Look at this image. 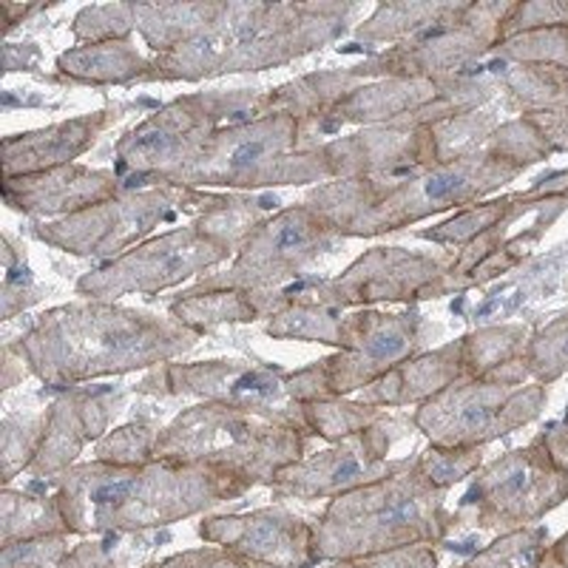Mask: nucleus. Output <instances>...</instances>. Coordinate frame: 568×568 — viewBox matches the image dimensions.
Here are the masks:
<instances>
[{
  "label": "nucleus",
  "instance_id": "23",
  "mask_svg": "<svg viewBox=\"0 0 568 568\" xmlns=\"http://www.w3.org/2000/svg\"><path fill=\"white\" fill-rule=\"evenodd\" d=\"M222 3H134V27L154 54L174 52L200 38L213 20L220 18Z\"/></svg>",
  "mask_w": 568,
  "mask_h": 568
},
{
  "label": "nucleus",
  "instance_id": "15",
  "mask_svg": "<svg viewBox=\"0 0 568 568\" xmlns=\"http://www.w3.org/2000/svg\"><path fill=\"white\" fill-rule=\"evenodd\" d=\"M504 9V7H500ZM497 7H464L453 3L449 12L424 29L415 38L393 45L387 52L373 54L364 63L353 65L364 80L407 78V80H449L455 71L464 69L489 43L486 23H497L489 14L500 12Z\"/></svg>",
  "mask_w": 568,
  "mask_h": 568
},
{
  "label": "nucleus",
  "instance_id": "2",
  "mask_svg": "<svg viewBox=\"0 0 568 568\" xmlns=\"http://www.w3.org/2000/svg\"><path fill=\"white\" fill-rule=\"evenodd\" d=\"M353 3H222L196 40L154 54L142 83L196 80L287 65L347 32Z\"/></svg>",
  "mask_w": 568,
  "mask_h": 568
},
{
  "label": "nucleus",
  "instance_id": "33",
  "mask_svg": "<svg viewBox=\"0 0 568 568\" xmlns=\"http://www.w3.org/2000/svg\"><path fill=\"white\" fill-rule=\"evenodd\" d=\"M478 460L480 455L475 453V449H444V446L433 444H429V449H424V453L418 455L420 471H424L426 478L433 480L435 486H440V489L458 484Z\"/></svg>",
  "mask_w": 568,
  "mask_h": 568
},
{
  "label": "nucleus",
  "instance_id": "4",
  "mask_svg": "<svg viewBox=\"0 0 568 568\" xmlns=\"http://www.w3.org/2000/svg\"><path fill=\"white\" fill-rule=\"evenodd\" d=\"M322 145H304V123L287 111H271L251 123L225 125L202 142L196 154L160 176L156 185H180L194 191L227 187V191H258L273 185H307L329 182Z\"/></svg>",
  "mask_w": 568,
  "mask_h": 568
},
{
  "label": "nucleus",
  "instance_id": "27",
  "mask_svg": "<svg viewBox=\"0 0 568 568\" xmlns=\"http://www.w3.org/2000/svg\"><path fill=\"white\" fill-rule=\"evenodd\" d=\"M387 415V409L369 407L358 398H333V400H316V404H304V418L316 438L338 444V440L358 435L369 429L373 424Z\"/></svg>",
  "mask_w": 568,
  "mask_h": 568
},
{
  "label": "nucleus",
  "instance_id": "32",
  "mask_svg": "<svg viewBox=\"0 0 568 568\" xmlns=\"http://www.w3.org/2000/svg\"><path fill=\"white\" fill-rule=\"evenodd\" d=\"M3 318L12 322L29 304L40 302V291L34 287V276L27 267V253L18 247L12 233H3Z\"/></svg>",
  "mask_w": 568,
  "mask_h": 568
},
{
  "label": "nucleus",
  "instance_id": "17",
  "mask_svg": "<svg viewBox=\"0 0 568 568\" xmlns=\"http://www.w3.org/2000/svg\"><path fill=\"white\" fill-rule=\"evenodd\" d=\"M123 407V389L71 387L45 407V435L29 469L40 478H52L69 469L83 446L109 435V424Z\"/></svg>",
  "mask_w": 568,
  "mask_h": 568
},
{
  "label": "nucleus",
  "instance_id": "31",
  "mask_svg": "<svg viewBox=\"0 0 568 568\" xmlns=\"http://www.w3.org/2000/svg\"><path fill=\"white\" fill-rule=\"evenodd\" d=\"M520 329L504 327V329H480L464 336V367L466 378H489L495 367H506V362L517 347Z\"/></svg>",
  "mask_w": 568,
  "mask_h": 568
},
{
  "label": "nucleus",
  "instance_id": "29",
  "mask_svg": "<svg viewBox=\"0 0 568 568\" xmlns=\"http://www.w3.org/2000/svg\"><path fill=\"white\" fill-rule=\"evenodd\" d=\"M134 27V3H105L85 7L71 20V34L80 43H109V40H131Z\"/></svg>",
  "mask_w": 568,
  "mask_h": 568
},
{
  "label": "nucleus",
  "instance_id": "19",
  "mask_svg": "<svg viewBox=\"0 0 568 568\" xmlns=\"http://www.w3.org/2000/svg\"><path fill=\"white\" fill-rule=\"evenodd\" d=\"M129 109L131 105L116 103L103 111H94V114L71 116L63 123L45 125V129L3 136V180L43 174V171L71 165L78 156L91 151L100 134L109 125H114Z\"/></svg>",
  "mask_w": 568,
  "mask_h": 568
},
{
  "label": "nucleus",
  "instance_id": "3",
  "mask_svg": "<svg viewBox=\"0 0 568 568\" xmlns=\"http://www.w3.org/2000/svg\"><path fill=\"white\" fill-rule=\"evenodd\" d=\"M247 480L216 466L154 460L145 466L85 464L58 478L60 506L71 529H134L194 515L222 497L240 495Z\"/></svg>",
  "mask_w": 568,
  "mask_h": 568
},
{
  "label": "nucleus",
  "instance_id": "35",
  "mask_svg": "<svg viewBox=\"0 0 568 568\" xmlns=\"http://www.w3.org/2000/svg\"><path fill=\"white\" fill-rule=\"evenodd\" d=\"M0 9L7 12V27H3V32H12V29L18 27V18H27V14L38 12V9L43 7H40V3H9V0H3Z\"/></svg>",
  "mask_w": 568,
  "mask_h": 568
},
{
  "label": "nucleus",
  "instance_id": "18",
  "mask_svg": "<svg viewBox=\"0 0 568 568\" xmlns=\"http://www.w3.org/2000/svg\"><path fill=\"white\" fill-rule=\"evenodd\" d=\"M123 194L125 187L116 171L89 169L74 162L43 174L3 180V202L9 211L45 222L65 220L71 213L89 211Z\"/></svg>",
  "mask_w": 568,
  "mask_h": 568
},
{
  "label": "nucleus",
  "instance_id": "20",
  "mask_svg": "<svg viewBox=\"0 0 568 568\" xmlns=\"http://www.w3.org/2000/svg\"><path fill=\"white\" fill-rule=\"evenodd\" d=\"M207 540H220L245 557L276 568H304L311 562V531L284 511H256L245 517H220L202 526Z\"/></svg>",
  "mask_w": 568,
  "mask_h": 568
},
{
  "label": "nucleus",
  "instance_id": "10",
  "mask_svg": "<svg viewBox=\"0 0 568 568\" xmlns=\"http://www.w3.org/2000/svg\"><path fill=\"white\" fill-rule=\"evenodd\" d=\"M446 267L429 253L407 247H373L333 278H302L271 296H247L258 318H271L293 302H316L338 311H364L373 304H415L438 298V282Z\"/></svg>",
  "mask_w": 568,
  "mask_h": 568
},
{
  "label": "nucleus",
  "instance_id": "5",
  "mask_svg": "<svg viewBox=\"0 0 568 568\" xmlns=\"http://www.w3.org/2000/svg\"><path fill=\"white\" fill-rule=\"evenodd\" d=\"M311 435L222 404H194L160 429L156 460L216 466L247 484L276 480L304 460Z\"/></svg>",
  "mask_w": 568,
  "mask_h": 568
},
{
  "label": "nucleus",
  "instance_id": "25",
  "mask_svg": "<svg viewBox=\"0 0 568 568\" xmlns=\"http://www.w3.org/2000/svg\"><path fill=\"white\" fill-rule=\"evenodd\" d=\"M344 324H347V313L338 311V307L316 302H293L291 307H284L276 316L267 318L265 333L271 338H296V342L327 344V347L342 349Z\"/></svg>",
  "mask_w": 568,
  "mask_h": 568
},
{
  "label": "nucleus",
  "instance_id": "22",
  "mask_svg": "<svg viewBox=\"0 0 568 568\" xmlns=\"http://www.w3.org/2000/svg\"><path fill=\"white\" fill-rule=\"evenodd\" d=\"M60 80L71 85H123L142 83L149 60L136 52L131 40L74 45L54 60Z\"/></svg>",
  "mask_w": 568,
  "mask_h": 568
},
{
  "label": "nucleus",
  "instance_id": "24",
  "mask_svg": "<svg viewBox=\"0 0 568 568\" xmlns=\"http://www.w3.org/2000/svg\"><path fill=\"white\" fill-rule=\"evenodd\" d=\"M174 322L187 327L196 336H205L207 329L222 324H251L258 322V311L245 291H205L182 293L169 304Z\"/></svg>",
  "mask_w": 568,
  "mask_h": 568
},
{
  "label": "nucleus",
  "instance_id": "26",
  "mask_svg": "<svg viewBox=\"0 0 568 568\" xmlns=\"http://www.w3.org/2000/svg\"><path fill=\"white\" fill-rule=\"evenodd\" d=\"M453 3H382L373 18L355 29V38L364 43H404L433 23H438Z\"/></svg>",
  "mask_w": 568,
  "mask_h": 568
},
{
  "label": "nucleus",
  "instance_id": "16",
  "mask_svg": "<svg viewBox=\"0 0 568 568\" xmlns=\"http://www.w3.org/2000/svg\"><path fill=\"white\" fill-rule=\"evenodd\" d=\"M413 420L384 415L378 424L349 438L338 440L324 453L313 455L307 460L287 466L273 484L276 495L293 497H322V495H344L364 484L384 478L400 460L387 464V453L393 440L404 429H409Z\"/></svg>",
  "mask_w": 568,
  "mask_h": 568
},
{
  "label": "nucleus",
  "instance_id": "7",
  "mask_svg": "<svg viewBox=\"0 0 568 568\" xmlns=\"http://www.w3.org/2000/svg\"><path fill=\"white\" fill-rule=\"evenodd\" d=\"M440 529V486L420 471L415 455L384 478L336 497L324 515L322 555H362L409 540H433Z\"/></svg>",
  "mask_w": 568,
  "mask_h": 568
},
{
  "label": "nucleus",
  "instance_id": "13",
  "mask_svg": "<svg viewBox=\"0 0 568 568\" xmlns=\"http://www.w3.org/2000/svg\"><path fill=\"white\" fill-rule=\"evenodd\" d=\"M231 256H236L231 245L200 231L191 222L185 227L151 236L123 256L103 262L98 271L83 273L78 278V293L98 302H114L129 293L154 296V293L202 276Z\"/></svg>",
  "mask_w": 568,
  "mask_h": 568
},
{
  "label": "nucleus",
  "instance_id": "11",
  "mask_svg": "<svg viewBox=\"0 0 568 568\" xmlns=\"http://www.w3.org/2000/svg\"><path fill=\"white\" fill-rule=\"evenodd\" d=\"M342 245L336 227L311 205H291L258 222L225 273L196 278L185 293L245 291L251 296L271 293L302 282V271L322 253Z\"/></svg>",
  "mask_w": 568,
  "mask_h": 568
},
{
  "label": "nucleus",
  "instance_id": "21",
  "mask_svg": "<svg viewBox=\"0 0 568 568\" xmlns=\"http://www.w3.org/2000/svg\"><path fill=\"white\" fill-rule=\"evenodd\" d=\"M460 378H466L464 338L446 344V347L429 349V353L413 355L404 364L389 369L384 378L362 389L358 400L382 409L409 407V404L420 407Z\"/></svg>",
  "mask_w": 568,
  "mask_h": 568
},
{
  "label": "nucleus",
  "instance_id": "34",
  "mask_svg": "<svg viewBox=\"0 0 568 568\" xmlns=\"http://www.w3.org/2000/svg\"><path fill=\"white\" fill-rule=\"evenodd\" d=\"M435 566V557L426 555V551H413V555H398L393 560H384L373 568H433Z\"/></svg>",
  "mask_w": 568,
  "mask_h": 568
},
{
  "label": "nucleus",
  "instance_id": "6",
  "mask_svg": "<svg viewBox=\"0 0 568 568\" xmlns=\"http://www.w3.org/2000/svg\"><path fill=\"white\" fill-rule=\"evenodd\" d=\"M262 114H271V91H196L176 98L120 136L114 171L125 191L151 187L160 176L185 165L211 134Z\"/></svg>",
  "mask_w": 568,
  "mask_h": 568
},
{
  "label": "nucleus",
  "instance_id": "12",
  "mask_svg": "<svg viewBox=\"0 0 568 568\" xmlns=\"http://www.w3.org/2000/svg\"><path fill=\"white\" fill-rule=\"evenodd\" d=\"M136 395L154 398H200L202 404H222L256 415L271 424L291 426L313 438L304 404L287 393V373L282 367H262L236 358H213L194 364H162L134 384Z\"/></svg>",
  "mask_w": 568,
  "mask_h": 568
},
{
  "label": "nucleus",
  "instance_id": "9",
  "mask_svg": "<svg viewBox=\"0 0 568 568\" xmlns=\"http://www.w3.org/2000/svg\"><path fill=\"white\" fill-rule=\"evenodd\" d=\"M420 316L415 307L400 313H384L375 307L347 313L344 344L333 355L313 362L296 373H287V393L298 404L347 398L418 355Z\"/></svg>",
  "mask_w": 568,
  "mask_h": 568
},
{
  "label": "nucleus",
  "instance_id": "14",
  "mask_svg": "<svg viewBox=\"0 0 568 568\" xmlns=\"http://www.w3.org/2000/svg\"><path fill=\"white\" fill-rule=\"evenodd\" d=\"M540 389H511L486 378H460L413 413V429L433 446L475 449L484 440L506 435L537 415Z\"/></svg>",
  "mask_w": 568,
  "mask_h": 568
},
{
  "label": "nucleus",
  "instance_id": "1",
  "mask_svg": "<svg viewBox=\"0 0 568 568\" xmlns=\"http://www.w3.org/2000/svg\"><path fill=\"white\" fill-rule=\"evenodd\" d=\"M196 342L200 336L174 318L85 298L45 311L7 347L49 389H71L105 375L151 373Z\"/></svg>",
  "mask_w": 568,
  "mask_h": 568
},
{
  "label": "nucleus",
  "instance_id": "30",
  "mask_svg": "<svg viewBox=\"0 0 568 568\" xmlns=\"http://www.w3.org/2000/svg\"><path fill=\"white\" fill-rule=\"evenodd\" d=\"M45 435V409L38 415H7L3 418V480L14 471L29 469Z\"/></svg>",
  "mask_w": 568,
  "mask_h": 568
},
{
  "label": "nucleus",
  "instance_id": "8",
  "mask_svg": "<svg viewBox=\"0 0 568 568\" xmlns=\"http://www.w3.org/2000/svg\"><path fill=\"white\" fill-rule=\"evenodd\" d=\"M216 200L220 194L194 191V187H142V191H125L123 196L89 207V211L71 213L65 220L38 222L32 225V236L71 256L111 262L151 240L156 227L174 222L176 216L187 213L200 220L202 213L216 205Z\"/></svg>",
  "mask_w": 568,
  "mask_h": 568
},
{
  "label": "nucleus",
  "instance_id": "28",
  "mask_svg": "<svg viewBox=\"0 0 568 568\" xmlns=\"http://www.w3.org/2000/svg\"><path fill=\"white\" fill-rule=\"evenodd\" d=\"M160 429L162 426L151 418H134L125 426H116L98 440V460L120 469L154 464Z\"/></svg>",
  "mask_w": 568,
  "mask_h": 568
}]
</instances>
